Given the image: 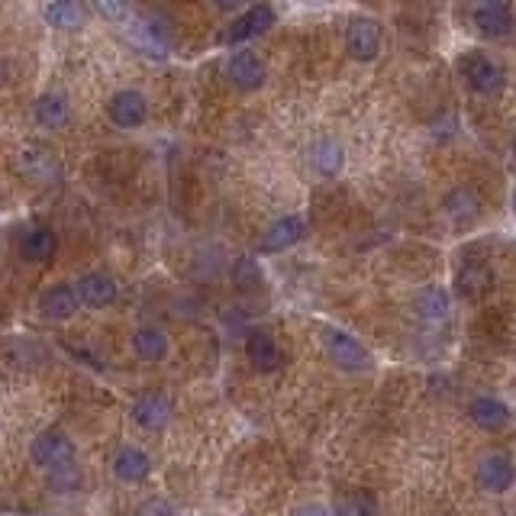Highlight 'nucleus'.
<instances>
[{
    "label": "nucleus",
    "mask_w": 516,
    "mask_h": 516,
    "mask_svg": "<svg viewBox=\"0 0 516 516\" xmlns=\"http://www.w3.org/2000/svg\"><path fill=\"white\" fill-rule=\"evenodd\" d=\"M310 162H313V168H317L323 178H333V175H339V171H342V165H346V152H342L339 142L323 139V142L313 146Z\"/></svg>",
    "instance_id": "obj_23"
},
{
    "label": "nucleus",
    "mask_w": 516,
    "mask_h": 516,
    "mask_svg": "<svg viewBox=\"0 0 516 516\" xmlns=\"http://www.w3.org/2000/svg\"><path fill=\"white\" fill-rule=\"evenodd\" d=\"M55 246H59V239H55L49 226H33L20 242V255L26 258V262L39 265V262H49V258L55 255Z\"/></svg>",
    "instance_id": "obj_21"
},
{
    "label": "nucleus",
    "mask_w": 516,
    "mask_h": 516,
    "mask_svg": "<svg viewBox=\"0 0 516 516\" xmlns=\"http://www.w3.org/2000/svg\"><path fill=\"white\" fill-rule=\"evenodd\" d=\"M20 168H23L20 175H23V178H30V181H36V184H52L55 178H59V165L52 162V155L39 152V149L23 152Z\"/></svg>",
    "instance_id": "obj_22"
},
{
    "label": "nucleus",
    "mask_w": 516,
    "mask_h": 516,
    "mask_svg": "<svg viewBox=\"0 0 516 516\" xmlns=\"http://www.w3.org/2000/svg\"><path fill=\"white\" fill-rule=\"evenodd\" d=\"M291 516H333V510L323 507V504H304V507H297Z\"/></svg>",
    "instance_id": "obj_29"
},
{
    "label": "nucleus",
    "mask_w": 516,
    "mask_h": 516,
    "mask_svg": "<svg viewBox=\"0 0 516 516\" xmlns=\"http://www.w3.org/2000/svg\"><path fill=\"white\" fill-rule=\"evenodd\" d=\"M307 233V223L304 217H297V213H288V217H281L268 226V233L262 236V242H258V252H265V255H275V252H284V249H291L297 246L300 239H304Z\"/></svg>",
    "instance_id": "obj_6"
},
{
    "label": "nucleus",
    "mask_w": 516,
    "mask_h": 516,
    "mask_svg": "<svg viewBox=\"0 0 516 516\" xmlns=\"http://www.w3.org/2000/svg\"><path fill=\"white\" fill-rule=\"evenodd\" d=\"M468 417L475 420L481 429H487V433H500V429L510 426V407H507L500 397L484 394V397H475V400H471Z\"/></svg>",
    "instance_id": "obj_12"
},
{
    "label": "nucleus",
    "mask_w": 516,
    "mask_h": 516,
    "mask_svg": "<svg viewBox=\"0 0 516 516\" xmlns=\"http://www.w3.org/2000/svg\"><path fill=\"white\" fill-rule=\"evenodd\" d=\"M78 307H81V300L71 284H55V288L42 291V297H39L42 317H49V320H71L78 313Z\"/></svg>",
    "instance_id": "obj_14"
},
{
    "label": "nucleus",
    "mask_w": 516,
    "mask_h": 516,
    "mask_svg": "<svg viewBox=\"0 0 516 516\" xmlns=\"http://www.w3.org/2000/svg\"><path fill=\"white\" fill-rule=\"evenodd\" d=\"M46 23L52 30H78L84 23V7L78 0H52L46 7Z\"/></svg>",
    "instance_id": "obj_24"
},
{
    "label": "nucleus",
    "mask_w": 516,
    "mask_h": 516,
    "mask_svg": "<svg viewBox=\"0 0 516 516\" xmlns=\"http://www.w3.org/2000/svg\"><path fill=\"white\" fill-rule=\"evenodd\" d=\"M133 352L142 362H162L168 355V333L162 326H139L133 333Z\"/></svg>",
    "instance_id": "obj_20"
},
{
    "label": "nucleus",
    "mask_w": 516,
    "mask_h": 516,
    "mask_svg": "<svg viewBox=\"0 0 516 516\" xmlns=\"http://www.w3.org/2000/svg\"><path fill=\"white\" fill-rule=\"evenodd\" d=\"M75 291H78L81 304L94 307V310H104L110 304H117V297H120L117 281H113L107 271H91V275H84Z\"/></svg>",
    "instance_id": "obj_8"
},
{
    "label": "nucleus",
    "mask_w": 516,
    "mask_h": 516,
    "mask_svg": "<svg viewBox=\"0 0 516 516\" xmlns=\"http://www.w3.org/2000/svg\"><path fill=\"white\" fill-rule=\"evenodd\" d=\"M346 49L355 62H375L381 55V26L368 17H355L346 26Z\"/></svg>",
    "instance_id": "obj_4"
},
{
    "label": "nucleus",
    "mask_w": 516,
    "mask_h": 516,
    "mask_svg": "<svg viewBox=\"0 0 516 516\" xmlns=\"http://www.w3.org/2000/svg\"><path fill=\"white\" fill-rule=\"evenodd\" d=\"M478 484L484 487L487 494H507L510 484H513V465H510V455L504 452H491L481 458L478 465Z\"/></svg>",
    "instance_id": "obj_11"
},
{
    "label": "nucleus",
    "mask_w": 516,
    "mask_h": 516,
    "mask_svg": "<svg viewBox=\"0 0 516 516\" xmlns=\"http://www.w3.org/2000/svg\"><path fill=\"white\" fill-rule=\"evenodd\" d=\"M413 310H417V317L426 323H442V320H449L452 300L439 284H429V288L417 291V297H413Z\"/></svg>",
    "instance_id": "obj_17"
},
{
    "label": "nucleus",
    "mask_w": 516,
    "mask_h": 516,
    "mask_svg": "<svg viewBox=\"0 0 516 516\" xmlns=\"http://www.w3.org/2000/svg\"><path fill=\"white\" fill-rule=\"evenodd\" d=\"M33 462L49 471L52 481L59 487H68L78 481V471H75V446H71V439L62 433V429H46V433H39L33 439Z\"/></svg>",
    "instance_id": "obj_1"
},
{
    "label": "nucleus",
    "mask_w": 516,
    "mask_h": 516,
    "mask_svg": "<svg viewBox=\"0 0 516 516\" xmlns=\"http://www.w3.org/2000/svg\"><path fill=\"white\" fill-rule=\"evenodd\" d=\"M33 113H36L39 126H46V129H65L68 120H71V107H68L65 94H59V91L42 94V97L36 100Z\"/></svg>",
    "instance_id": "obj_19"
},
{
    "label": "nucleus",
    "mask_w": 516,
    "mask_h": 516,
    "mask_svg": "<svg viewBox=\"0 0 516 516\" xmlns=\"http://www.w3.org/2000/svg\"><path fill=\"white\" fill-rule=\"evenodd\" d=\"M107 113H110V120L117 123L120 129H136V126L146 123L149 104H146V97H142L139 91H117V94L110 97Z\"/></svg>",
    "instance_id": "obj_7"
},
{
    "label": "nucleus",
    "mask_w": 516,
    "mask_h": 516,
    "mask_svg": "<svg viewBox=\"0 0 516 516\" xmlns=\"http://www.w3.org/2000/svg\"><path fill=\"white\" fill-rule=\"evenodd\" d=\"M226 78H229V84H233L236 91L252 94V91H258V88L265 84V62L258 59L255 52L242 49V52L233 55V59H229V65H226Z\"/></svg>",
    "instance_id": "obj_5"
},
{
    "label": "nucleus",
    "mask_w": 516,
    "mask_h": 516,
    "mask_svg": "<svg viewBox=\"0 0 516 516\" xmlns=\"http://www.w3.org/2000/svg\"><path fill=\"white\" fill-rule=\"evenodd\" d=\"M97 10L104 13L107 20H126L129 0H97Z\"/></svg>",
    "instance_id": "obj_28"
},
{
    "label": "nucleus",
    "mask_w": 516,
    "mask_h": 516,
    "mask_svg": "<svg viewBox=\"0 0 516 516\" xmlns=\"http://www.w3.org/2000/svg\"><path fill=\"white\" fill-rule=\"evenodd\" d=\"M494 288V271L484 262H465L462 271H458V294H465L471 300L484 297Z\"/></svg>",
    "instance_id": "obj_18"
},
{
    "label": "nucleus",
    "mask_w": 516,
    "mask_h": 516,
    "mask_svg": "<svg viewBox=\"0 0 516 516\" xmlns=\"http://www.w3.org/2000/svg\"><path fill=\"white\" fill-rule=\"evenodd\" d=\"M149 471H152L149 455L136 446H123L117 455H113V475H117L123 484H142L149 478Z\"/></svg>",
    "instance_id": "obj_15"
},
{
    "label": "nucleus",
    "mask_w": 516,
    "mask_h": 516,
    "mask_svg": "<svg viewBox=\"0 0 516 516\" xmlns=\"http://www.w3.org/2000/svg\"><path fill=\"white\" fill-rule=\"evenodd\" d=\"M333 516H378V500L368 491H349L336 500Z\"/></svg>",
    "instance_id": "obj_25"
},
{
    "label": "nucleus",
    "mask_w": 516,
    "mask_h": 516,
    "mask_svg": "<svg viewBox=\"0 0 516 516\" xmlns=\"http://www.w3.org/2000/svg\"><path fill=\"white\" fill-rule=\"evenodd\" d=\"M242 4H246V0H217V7H220L223 13H236Z\"/></svg>",
    "instance_id": "obj_30"
},
{
    "label": "nucleus",
    "mask_w": 516,
    "mask_h": 516,
    "mask_svg": "<svg viewBox=\"0 0 516 516\" xmlns=\"http://www.w3.org/2000/svg\"><path fill=\"white\" fill-rule=\"evenodd\" d=\"M271 23H275V10H271L268 4H255L242 13V17L233 20V26L223 33V39L229 42V46H233V42H249L258 33H265Z\"/></svg>",
    "instance_id": "obj_10"
},
{
    "label": "nucleus",
    "mask_w": 516,
    "mask_h": 516,
    "mask_svg": "<svg viewBox=\"0 0 516 516\" xmlns=\"http://www.w3.org/2000/svg\"><path fill=\"white\" fill-rule=\"evenodd\" d=\"M171 413H175V407H171V400L165 394H142L133 404V420L142 429H152V433L171 423Z\"/></svg>",
    "instance_id": "obj_13"
},
{
    "label": "nucleus",
    "mask_w": 516,
    "mask_h": 516,
    "mask_svg": "<svg viewBox=\"0 0 516 516\" xmlns=\"http://www.w3.org/2000/svg\"><path fill=\"white\" fill-rule=\"evenodd\" d=\"M323 342H326L329 358H333L336 368L342 371H365L371 365L368 349L355 336H349L346 329H336V326L323 329Z\"/></svg>",
    "instance_id": "obj_3"
},
{
    "label": "nucleus",
    "mask_w": 516,
    "mask_h": 516,
    "mask_svg": "<svg viewBox=\"0 0 516 516\" xmlns=\"http://www.w3.org/2000/svg\"><path fill=\"white\" fill-rule=\"evenodd\" d=\"M462 75L471 84V91H478L484 97H497L504 91V68H500L491 55L484 52H468L462 59Z\"/></svg>",
    "instance_id": "obj_2"
},
{
    "label": "nucleus",
    "mask_w": 516,
    "mask_h": 516,
    "mask_svg": "<svg viewBox=\"0 0 516 516\" xmlns=\"http://www.w3.org/2000/svg\"><path fill=\"white\" fill-rule=\"evenodd\" d=\"M475 30L484 39H507L513 33V10L504 0H487L475 10Z\"/></svg>",
    "instance_id": "obj_9"
},
{
    "label": "nucleus",
    "mask_w": 516,
    "mask_h": 516,
    "mask_svg": "<svg viewBox=\"0 0 516 516\" xmlns=\"http://www.w3.org/2000/svg\"><path fill=\"white\" fill-rule=\"evenodd\" d=\"M246 355H249V362L258 371H265V375H271V371L281 368V349H278V342L265 333V329H255V333H249Z\"/></svg>",
    "instance_id": "obj_16"
},
{
    "label": "nucleus",
    "mask_w": 516,
    "mask_h": 516,
    "mask_svg": "<svg viewBox=\"0 0 516 516\" xmlns=\"http://www.w3.org/2000/svg\"><path fill=\"white\" fill-rule=\"evenodd\" d=\"M233 281L239 284V288H258V281H262V271H258L255 262H249V258H242V262L236 265Z\"/></svg>",
    "instance_id": "obj_27"
},
{
    "label": "nucleus",
    "mask_w": 516,
    "mask_h": 516,
    "mask_svg": "<svg viewBox=\"0 0 516 516\" xmlns=\"http://www.w3.org/2000/svg\"><path fill=\"white\" fill-rule=\"evenodd\" d=\"M133 516H178V510L171 507L165 497H149V500H142V504L136 507Z\"/></svg>",
    "instance_id": "obj_26"
}]
</instances>
